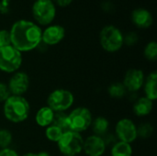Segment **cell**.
I'll list each match as a JSON object with an SVG mask.
<instances>
[{
  "label": "cell",
  "instance_id": "6da1fadb",
  "mask_svg": "<svg viewBox=\"0 0 157 156\" xmlns=\"http://www.w3.org/2000/svg\"><path fill=\"white\" fill-rule=\"evenodd\" d=\"M11 45L20 52L30 51L40 44L42 30L35 22L20 19L16 21L10 30Z\"/></svg>",
  "mask_w": 157,
  "mask_h": 156
},
{
  "label": "cell",
  "instance_id": "7a4b0ae2",
  "mask_svg": "<svg viewBox=\"0 0 157 156\" xmlns=\"http://www.w3.org/2000/svg\"><path fill=\"white\" fill-rule=\"evenodd\" d=\"M3 112L6 119L13 123L25 121L30 113L29 101L23 96H10L4 102Z\"/></svg>",
  "mask_w": 157,
  "mask_h": 156
},
{
  "label": "cell",
  "instance_id": "3957f363",
  "mask_svg": "<svg viewBox=\"0 0 157 156\" xmlns=\"http://www.w3.org/2000/svg\"><path fill=\"white\" fill-rule=\"evenodd\" d=\"M56 143L59 151L63 156H76L83 151L84 139L80 133L67 131L63 133Z\"/></svg>",
  "mask_w": 157,
  "mask_h": 156
},
{
  "label": "cell",
  "instance_id": "277c9868",
  "mask_svg": "<svg viewBox=\"0 0 157 156\" xmlns=\"http://www.w3.org/2000/svg\"><path fill=\"white\" fill-rule=\"evenodd\" d=\"M101 47L108 52H116L123 46V34L113 25L105 26L99 33Z\"/></svg>",
  "mask_w": 157,
  "mask_h": 156
},
{
  "label": "cell",
  "instance_id": "5b68a950",
  "mask_svg": "<svg viewBox=\"0 0 157 156\" xmlns=\"http://www.w3.org/2000/svg\"><path fill=\"white\" fill-rule=\"evenodd\" d=\"M22 64V52L11 44L0 48V71L14 74Z\"/></svg>",
  "mask_w": 157,
  "mask_h": 156
},
{
  "label": "cell",
  "instance_id": "8992f818",
  "mask_svg": "<svg viewBox=\"0 0 157 156\" xmlns=\"http://www.w3.org/2000/svg\"><path fill=\"white\" fill-rule=\"evenodd\" d=\"M93 120L91 111L84 107H79L73 109L67 115V122L69 131L75 132H83L90 128Z\"/></svg>",
  "mask_w": 157,
  "mask_h": 156
},
{
  "label": "cell",
  "instance_id": "52a82bcc",
  "mask_svg": "<svg viewBox=\"0 0 157 156\" xmlns=\"http://www.w3.org/2000/svg\"><path fill=\"white\" fill-rule=\"evenodd\" d=\"M32 16L36 24L49 26L56 16V6L52 0H37L32 6Z\"/></svg>",
  "mask_w": 157,
  "mask_h": 156
},
{
  "label": "cell",
  "instance_id": "ba28073f",
  "mask_svg": "<svg viewBox=\"0 0 157 156\" xmlns=\"http://www.w3.org/2000/svg\"><path fill=\"white\" fill-rule=\"evenodd\" d=\"M75 102L73 93L66 89H56L47 98V106L54 112H64L68 110Z\"/></svg>",
  "mask_w": 157,
  "mask_h": 156
},
{
  "label": "cell",
  "instance_id": "9c48e42d",
  "mask_svg": "<svg viewBox=\"0 0 157 156\" xmlns=\"http://www.w3.org/2000/svg\"><path fill=\"white\" fill-rule=\"evenodd\" d=\"M115 135L119 141L131 144L138 138L137 126L132 120L122 119L115 126Z\"/></svg>",
  "mask_w": 157,
  "mask_h": 156
},
{
  "label": "cell",
  "instance_id": "30bf717a",
  "mask_svg": "<svg viewBox=\"0 0 157 156\" xmlns=\"http://www.w3.org/2000/svg\"><path fill=\"white\" fill-rule=\"evenodd\" d=\"M12 96H23L29 87V77L24 72L14 73L6 84Z\"/></svg>",
  "mask_w": 157,
  "mask_h": 156
},
{
  "label": "cell",
  "instance_id": "8fae6325",
  "mask_svg": "<svg viewBox=\"0 0 157 156\" xmlns=\"http://www.w3.org/2000/svg\"><path fill=\"white\" fill-rule=\"evenodd\" d=\"M144 79V74L142 70L130 69L125 74L122 84L128 92L135 93L143 87Z\"/></svg>",
  "mask_w": 157,
  "mask_h": 156
},
{
  "label": "cell",
  "instance_id": "7c38bea8",
  "mask_svg": "<svg viewBox=\"0 0 157 156\" xmlns=\"http://www.w3.org/2000/svg\"><path fill=\"white\" fill-rule=\"evenodd\" d=\"M107 146L102 137L90 135L84 140L83 151L87 156H103Z\"/></svg>",
  "mask_w": 157,
  "mask_h": 156
},
{
  "label": "cell",
  "instance_id": "4fadbf2b",
  "mask_svg": "<svg viewBox=\"0 0 157 156\" xmlns=\"http://www.w3.org/2000/svg\"><path fill=\"white\" fill-rule=\"evenodd\" d=\"M65 36V29L61 25H49L41 34V42L47 46L60 43Z\"/></svg>",
  "mask_w": 157,
  "mask_h": 156
},
{
  "label": "cell",
  "instance_id": "5bb4252c",
  "mask_svg": "<svg viewBox=\"0 0 157 156\" xmlns=\"http://www.w3.org/2000/svg\"><path fill=\"white\" fill-rule=\"evenodd\" d=\"M153 15L145 8H136L132 13V23L140 29H147L153 24Z\"/></svg>",
  "mask_w": 157,
  "mask_h": 156
},
{
  "label": "cell",
  "instance_id": "9a60e30c",
  "mask_svg": "<svg viewBox=\"0 0 157 156\" xmlns=\"http://www.w3.org/2000/svg\"><path fill=\"white\" fill-rule=\"evenodd\" d=\"M154 101L150 100L146 97L137 98L133 104V112L138 117H145L149 115L154 107Z\"/></svg>",
  "mask_w": 157,
  "mask_h": 156
},
{
  "label": "cell",
  "instance_id": "2e32d148",
  "mask_svg": "<svg viewBox=\"0 0 157 156\" xmlns=\"http://www.w3.org/2000/svg\"><path fill=\"white\" fill-rule=\"evenodd\" d=\"M54 111L51 109L48 106L40 108L36 115H35V120L36 123L42 128H47L48 126L52 125L53 121V117H54Z\"/></svg>",
  "mask_w": 157,
  "mask_h": 156
},
{
  "label": "cell",
  "instance_id": "e0dca14e",
  "mask_svg": "<svg viewBox=\"0 0 157 156\" xmlns=\"http://www.w3.org/2000/svg\"><path fill=\"white\" fill-rule=\"evenodd\" d=\"M144 94L147 98L155 101L157 98V73L152 72L145 79L144 83Z\"/></svg>",
  "mask_w": 157,
  "mask_h": 156
},
{
  "label": "cell",
  "instance_id": "ac0fdd59",
  "mask_svg": "<svg viewBox=\"0 0 157 156\" xmlns=\"http://www.w3.org/2000/svg\"><path fill=\"white\" fill-rule=\"evenodd\" d=\"M90 127L92 128L94 135L103 137L105 134H107L109 132V122L104 117H98L92 120Z\"/></svg>",
  "mask_w": 157,
  "mask_h": 156
},
{
  "label": "cell",
  "instance_id": "d6986e66",
  "mask_svg": "<svg viewBox=\"0 0 157 156\" xmlns=\"http://www.w3.org/2000/svg\"><path fill=\"white\" fill-rule=\"evenodd\" d=\"M110 154L111 156H132V148L130 143L118 141L111 146Z\"/></svg>",
  "mask_w": 157,
  "mask_h": 156
},
{
  "label": "cell",
  "instance_id": "ffe728a7",
  "mask_svg": "<svg viewBox=\"0 0 157 156\" xmlns=\"http://www.w3.org/2000/svg\"><path fill=\"white\" fill-rule=\"evenodd\" d=\"M108 92L111 97L120 99V98L124 97L128 91L126 90L122 83H113L108 88Z\"/></svg>",
  "mask_w": 157,
  "mask_h": 156
},
{
  "label": "cell",
  "instance_id": "44dd1931",
  "mask_svg": "<svg viewBox=\"0 0 157 156\" xmlns=\"http://www.w3.org/2000/svg\"><path fill=\"white\" fill-rule=\"evenodd\" d=\"M63 133V131L53 124L45 128V136L50 142H52V143H57L62 137Z\"/></svg>",
  "mask_w": 157,
  "mask_h": 156
},
{
  "label": "cell",
  "instance_id": "7402d4cb",
  "mask_svg": "<svg viewBox=\"0 0 157 156\" xmlns=\"http://www.w3.org/2000/svg\"><path fill=\"white\" fill-rule=\"evenodd\" d=\"M52 124L60 128L63 132L69 131L68 122H67V115L64 112H55L54 117H53V121Z\"/></svg>",
  "mask_w": 157,
  "mask_h": 156
},
{
  "label": "cell",
  "instance_id": "603a6c76",
  "mask_svg": "<svg viewBox=\"0 0 157 156\" xmlns=\"http://www.w3.org/2000/svg\"><path fill=\"white\" fill-rule=\"evenodd\" d=\"M144 57L148 61H155L157 59V43L155 41H150L146 44L144 51Z\"/></svg>",
  "mask_w": 157,
  "mask_h": 156
},
{
  "label": "cell",
  "instance_id": "cb8c5ba5",
  "mask_svg": "<svg viewBox=\"0 0 157 156\" xmlns=\"http://www.w3.org/2000/svg\"><path fill=\"white\" fill-rule=\"evenodd\" d=\"M154 132V128L150 123H143L137 127V136L140 138H149Z\"/></svg>",
  "mask_w": 157,
  "mask_h": 156
},
{
  "label": "cell",
  "instance_id": "d4e9b609",
  "mask_svg": "<svg viewBox=\"0 0 157 156\" xmlns=\"http://www.w3.org/2000/svg\"><path fill=\"white\" fill-rule=\"evenodd\" d=\"M13 140L12 134L8 130H0V148H9V145L11 144Z\"/></svg>",
  "mask_w": 157,
  "mask_h": 156
},
{
  "label": "cell",
  "instance_id": "484cf974",
  "mask_svg": "<svg viewBox=\"0 0 157 156\" xmlns=\"http://www.w3.org/2000/svg\"><path fill=\"white\" fill-rule=\"evenodd\" d=\"M138 40H139V37L136 32L131 31L126 35H123V44H126L128 46L135 45L138 42Z\"/></svg>",
  "mask_w": 157,
  "mask_h": 156
},
{
  "label": "cell",
  "instance_id": "4316f807",
  "mask_svg": "<svg viewBox=\"0 0 157 156\" xmlns=\"http://www.w3.org/2000/svg\"><path fill=\"white\" fill-rule=\"evenodd\" d=\"M10 44H11V40H10L9 30L1 29L0 30V48L10 45Z\"/></svg>",
  "mask_w": 157,
  "mask_h": 156
},
{
  "label": "cell",
  "instance_id": "83f0119b",
  "mask_svg": "<svg viewBox=\"0 0 157 156\" xmlns=\"http://www.w3.org/2000/svg\"><path fill=\"white\" fill-rule=\"evenodd\" d=\"M10 96H11V93L8 89L7 85L0 82V102L2 103L6 102Z\"/></svg>",
  "mask_w": 157,
  "mask_h": 156
},
{
  "label": "cell",
  "instance_id": "f1b7e54d",
  "mask_svg": "<svg viewBox=\"0 0 157 156\" xmlns=\"http://www.w3.org/2000/svg\"><path fill=\"white\" fill-rule=\"evenodd\" d=\"M0 156H19L17 153L11 148L0 149Z\"/></svg>",
  "mask_w": 157,
  "mask_h": 156
},
{
  "label": "cell",
  "instance_id": "f546056e",
  "mask_svg": "<svg viewBox=\"0 0 157 156\" xmlns=\"http://www.w3.org/2000/svg\"><path fill=\"white\" fill-rule=\"evenodd\" d=\"M72 1L73 0H53L52 2L54 3V5H57L62 7H65V6H69L72 3Z\"/></svg>",
  "mask_w": 157,
  "mask_h": 156
},
{
  "label": "cell",
  "instance_id": "4dcf8cb0",
  "mask_svg": "<svg viewBox=\"0 0 157 156\" xmlns=\"http://www.w3.org/2000/svg\"><path fill=\"white\" fill-rule=\"evenodd\" d=\"M7 5H8V0H3L0 3V11L2 13L7 11V9H8V6Z\"/></svg>",
  "mask_w": 157,
  "mask_h": 156
},
{
  "label": "cell",
  "instance_id": "1f68e13d",
  "mask_svg": "<svg viewBox=\"0 0 157 156\" xmlns=\"http://www.w3.org/2000/svg\"><path fill=\"white\" fill-rule=\"evenodd\" d=\"M37 156H51V155H50V154H49V153H47V152H40V153H38V154H37Z\"/></svg>",
  "mask_w": 157,
  "mask_h": 156
},
{
  "label": "cell",
  "instance_id": "d6a6232c",
  "mask_svg": "<svg viewBox=\"0 0 157 156\" xmlns=\"http://www.w3.org/2000/svg\"><path fill=\"white\" fill-rule=\"evenodd\" d=\"M22 156H37V154H34V153H27V154H23Z\"/></svg>",
  "mask_w": 157,
  "mask_h": 156
},
{
  "label": "cell",
  "instance_id": "836d02e7",
  "mask_svg": "<svg viewBox=\"0 0 157 156\" xmlns=\"http://www.w3.org/2000/svg\"><path fill=\"white\" fill-rule=\"evenodd\" d=\"M35 1H37V0H34V2H35Z\"/></svg>",
  "mask_w": 157,
  "mask_h": 156
}]
</instances>
